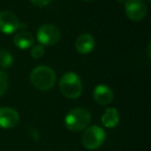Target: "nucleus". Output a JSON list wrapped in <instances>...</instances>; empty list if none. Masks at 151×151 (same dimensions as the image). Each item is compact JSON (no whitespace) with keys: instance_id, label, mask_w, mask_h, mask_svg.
Wrapping results in <instances>:
<instances>
[{"instance_id":"9","label":"nucleus","mask_w":151,"mask_h":151,"mask_svg":"<svg viewBox=\"0 0 151 151\" xmlns=\"http://www.w3.org/2000/svg\"><path fill=\"white\" fill-rule=\"evenodd\" d=\"M114 94L112 90L106 85H99L93 91V99L99 105L107 106L113 101Z\"/></svg>"},{"instance_id":"17","label":"nucleus","mask_w":151,"mask_h":151,"mask_svg":"<svg viewBox=\"0 0 151 151\" xmlns=\"http://www.w3.org/2000/svg\"><path fill=\"white\" fill-rule=\"evenodd\" d=\"M83 1H92V0H83Z\"/></svg>"},{"instance_id":"14","label":"nucleus","mask_w":151,"mask_h":151,"mask_svg":"<svg viewBox=\"0 0 151 151\" xmlns=\"http://www.w3.org/2000/svg\"><path fill=\"white\" fill-rule=\"evenodd\" d=\"M9 85V77L4 71L0 70V96L4 94Z\"/></svg>"},{"instance_id":"13","label":"nucleus","mask_w":151,"mask_h":151,"mask_svg":"<svg viewBox=\"0 0 151 151\" xmlns=\"http://www.w3.org/2000/svg\"><path fill=\"white\" fill-rule=\"evenodd\" d=\"M14 63V57L9 51L0 50V67L2 68H9L13 65Z\"/></svg>"},{"instance_id":"5","label":"nucleus","mask_w":151,"mask_h":151,"mask_svg":"<svg viewBox=\"0 0 151 151\" xmlns=\"http://www.w3.org/2000/svg\"><path fill=\"white\" fill-rule=\"evenodd\" d=\"M36 37L40 45L52 46L58 42L60 38V31L56 26L52 24H46L40 27Z\"/></svg>"},{"instance_id":"11","label":"nucleus","mask_w":151,"mask_h":151,"mask_svg":"<svg viewBox=\"0 0 151 151\" xmlns=\"http://www.w3.org/2000/svg\"><path fill=\"white\" fill-rule=\"evenodd\" d=\"M14 44L17 48L21 49V50H27L33 46L34 37L30 32H19L14 36Z\"/></svg>"},{"instance_id":"16","label":"nucleus","mask_w":151,"mask_h":151,"mask_svg":"<svg viewBox=\"0 0 151 151\" xmlns=\"http://www.w3.org/2000/svg\"><path fill=\"white\" fill-rule=\"evenodd\" d=\"M30 1H31L35 6H38V7L47 6V5H49L52 2V0H30Z\"/></svg>"},{"instance_id":"10","label":"nucleus","mask_w":151,"mask_h":151,"mask_svg":"<svg viewBox=\"0 0 151 151\" xmlns=\"http://www.w3.org/2000/svg\"><path fill=\"white\" fill-rule=\"evenodd\" d=\"M75 47L80 54H88L95 47L94 37L90 34H82L77 38Z\"/></svg>"},{"instance_id":"1","label":"nucleus","mask_w":151,"mask_h":151,"mask_svg":"<svg viewBox=\"0 0 151 151\" xmlns=\"http://www.w3.org/2000/svg\"><path fill=\"white\" fill-rule=\"evenodd\" d=\"M30 81L31 84L38 90H50L56 82V73L51 67L40 65L31 71Z\"/></svg>"},{"instance_id":"8","label":"nucleus","mask_w":151,"mask_h":151,"mask_svg":"<svg viewBox=\"0 0 151 151\" xmlns=\"http://www.w3.org/2000/svg\"><path fill=\"white\" fill-rule=\"evenodd\" d=\"M20 116L15 109L7 107L0 108V127L1 128H13L19 123Z\"/></svg>"},{"instance_id":"6","label":"nucleus","mask_w":151,"mask_h":151,"mask_svg":"<svg viewBox=\"0 0 151 151\" xmlns=\"http://www.w3.org/2000/svg\"><path fill=\"white\" fill-rule=\"evenodd\" d=\"M147 4L144 0H126L125 15L132 21H141L147 14Z\"/></svg>"},{"instance_id":"18","label":"nucleus","mask_w":151,"mask_h":151,"mask_svg":"<svg viewBox=\"0 0 151 151\" xmlns=\"http://www.w3.org/2000/svg\"><path fill=\"white\" fill-rule=\"evenodd\" d=\"M147 1H149V2H150V1H151V0H147Z\"/></svg>"},{"instance_id":"4","label":"nucleus","mask_w":151,"mask_h":151,"mask_svg":"<svg viewBox=\"0 0 151 151\" xmlns=\"http://www.w3.org/2000/svg\"><path fill=\"white\" fill-rule=\"evenodd\" d=\"M106 139V132L101 127L93 125L86 128L82 136V143L85 148L94 150L103 145Z\"/></svg>"},{"instance_id":"12","label":"nucleus","mask_w":151,"mask_h":151,"mask_svg":"<svg viewBox=\"0 0 151 151\" xmlns=\"http://www.w3.org/2000/svg\"><path fill=\"white\" fill-rule=\"evenodd\" d=\"M119 113L115 108H109L101 116V123L108 128H114L119 123Z\"/></svg>"},{"instance_id":"7","label":"nucleus","mask_w":151,"mask_h":151,"mask_svg":"<svg viewBox=\"0 0 151 151\" xmlns=\"http://www.w3.org/2000/svg\"><path fill=\"white\" fill-rule=\"evenodd\" d=\"M20 27V21L14 13L9 11L0 12V31L5 34H12Z\"/></svg>"},{"instance_id":"2","label":"nucleus","mask_w":151,"mask_h":151,"mask_svg":"<svg viewBox=\"0 0 151 151\" xmlns=\"http://www.w3.org/2000/svg\"><path fill=\"white\" fill-rule=\"evenodd\" d=\"M59 89L60 92L67 99H78L82 93V81L77 73L68 71L61 77L59 82Z\"/></svg>"},{"instance_id":"3","label":"nucleus","mask_w":151,"mask_h":151,"mask_svg":"<svg viewBox=\"0 0 151 151\" xmlns=\"http://www.w3.org/2000/svg\"><path fill=\"white\" fill-rule=\"evenodd\" d=\"M91 114L84 108H76L69 111L65 116V126L71 132H81L89 125Z\"/></svg>"},{"instance_id":"15","label":"nucleus","mask_w":151,"mask_h":151,"mask_svg":"<svg viewBox=\"0 0 151 151\" xmlns=\"http://www.w3.org/2000/svg\"><path fill=\"white\" fill-rule=\"evenodd\" d=\"M45 54V49L44 46L42 45H37V46H33L31 49V56L34 59H38L40 57H42Z\"/></svg>"}]
</instances>
